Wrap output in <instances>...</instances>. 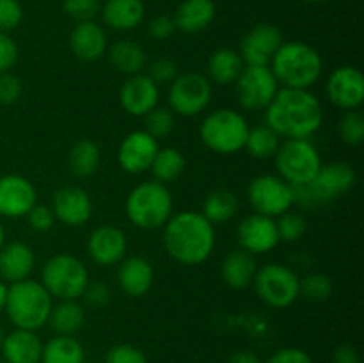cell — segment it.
I'll return each instance as SVG.
<instances>
[{
	"mask_svg": "<svg viewBox=\"0 0 364 363\" xmlns=\"http://www.w3.org/2000/svg\"><path fill=\"white\" fill-rule=\"evenodd\" d=\"M174 125H176V117L169 107L156 105L144 116V130L156 141L169 137L171 132L174 130Z\"/></svg>",
	"mask_w": 364,
	"mask_h": 363,
	"instance_id": "obj_37",
	"label": "cell"
},
{
	"mask_svg": "<svg viewBox=\"0 0 364 363\" xmlns=\"http://www.w3.org/2000/svg\"><path fill=\"white\" fill-rule=\"evenodd\" d=\"M25 217L28 221V226L38 233H45L55 226V216H53L52 209L48 205H43V203H36Z\"/></svg>",
	"mask_w": 364,
	"mask_h": 363,
	"instance_id": "obj_44",
	"label": "cell"
},
{
	"mask_svg": "<svg viewBox=\"0 0 364 363\" xmlns=\"http://www.w3.org/2000/svg\"><path fill=\"white\" fill-rule=\"evenodd\" d=\"M237 237L240 249L251 255H263L272 251L279 244L276 219L258 212L249 214L238 223Z\"/></svg>",
	"mask_w": 364,
	"mask_h": 363,
	"instance_id": "obj_16",
	"label": "cell"
},
{
	"mask_svg": "<svg viewBox=\"0 0 364 363\" xmlns=\"http://www.w3.org/2000/svg\"><path fill=\"white\" fill-rule=\"evenodd\" d=\"M0 363H6V362H4V359H0Z\"/></svg>",
	"mask_w": 364,
	"mask_h": 363,
	"instance_id": "obj_57",
	"label": "cell"
},
{
	"mask_svg": "<svg viewBox=\"0 0 364 363\" xmlns=\"http://www.w3.org/2000/svg\"><path fill=\"white\" fill-rule=\"evenodd\" d=\"M103 23L117 32H128L137 28L146 16L142 0H105L100 9Z\"/></svg>",
	"mask_w": 364,
	"mask_h": 363,
	"instance_id": "obj_26",
	"label": "cell"
},
{
	"mask_svg": "<svg viewBox=\"0 0 364 363\" xmlns=\"http://www.w3.org/2000/svg\"><path fill=\"white\" fill-rule=\"evenodd\" d=\"M4 335H6V333H4L2 326H0V345H2V340H4Z\"/></svg>",
	"mask_w": 364,
	"mask_h": 363,
	"instance_id": "obj_56",
	"label": "cell"
},
{
	"mask_svg": "<svg viewBox=\"0 0 364 363\" xmlns=\"http://www.w3.org/2000/svg\"><path fill=\"white\" fill-rule=\"evenodd\" d=\"M100 162H102V152L91 139H80L71 146L68 164H70L71 173L77 178H87L95 174L98 171Z\"/></svg>",
	"mask_w": 364,
	"mask_h": 363,
	"instance_id": "obj_32",
	"label": "cell"
},
{
	"mask_svg": "<svg viewBox=\"0 0 364 363\" xmlns=\"http://www.w3.org/2000/svg\"><path fill=\"white\" fill-rule=\"evenodd\" d=\"M334 285L327 274L311 273L301 278V295L309 301H327L333 295Z\"/></svg>",
	"mask_w": 364,
	"mask_h": 363,
	"instance_id": "obj_38",
	"label": "cell"
},
{
	"mask_svg": "<svg viewBox=\"0 0 364 363\" xmlns=\"http://www.w3.org/2000/svg\"><path fill=\"white\" fill-rule=\"evenodd\" d=\"M0 352L6 363H41L43 342L36 331L14 327L11 333L4 335Z\"/></svg>",
	"mask_w": 364,
	"mask_h": 363,
	"instance_id": "obj_25",
	"label": "cell"
},
{
	"mask_svg": "<svg viewBox=\"0 0 364 363\" xmlns=\"http://www.w3.org/2000/svg\"><path fill=\"white\" fill-rule=\"evenodd\" d=\"M174 32H176V25H174L173 16L159 14L148 23V34L156 41H166Z\"/></svg>",
	"mask_w": 364,
	"mask_h": 363,
	"instance_id": "obj_49",
	"label": "cell"
},
{
	"mask_svg": "<svg viewBox=\"0 0 364 363\" xmlns=\"http://www.w3.org/2000/svg\"><path fill=\"white\" fill-rule=\"evenodd\" d=\"M38 203V191L28 178L21 174L0 177V216L20 219Z\"/></svg>",
	"mask_w": 364,
	"mask_h": 363,
	"instance_id": "obj_17",
	"label": "cell"
},
{
	"mask_svg": "<svg viewBox=\"0 0 364 363\" xmlns=\"http://www.w3.org/2000/svg\"><path fill=\"white\" fill-rule=\"evenodd\" d=\"M277 177L291 187L308 185L322 167L320 153L308 139H287L274 155Z\"/></svg>",
	"mask_w": 364,
	"mask_h": 363,
	"instance_id": "obj_9",
	"label": "cell"
},
{
	"mask_svg": "<svg viewBox=\"0 0 364 363\" xmlns=\"http://www.w3.org/2000/svg\"><path fill=\"white\" fill-rule=\"evenodd\" d=\"M238 205L240 203H238L235 192L228 191V189H215L203 201L201 214L212 224L228 223V221L237 216Z\"/></svg>",
	"mask_w": 364,
	"mask_h": 363,
	"instance_id": "obj_35",
	"label": "cell"
},
{
	"mask_svg": "<svg viewBox=\"0 0 364 363\" xmlns=\"http://www.w3.org/2000/svg\"><path fill=\"white\" fill-rule=\"evenodd\" d=\"M174 201L169 187L160 182H142L127 196V217L139 230H159L173 216Z\"/></svg>",
	"mask_w": 364,
	"mask_h": 363,
	"instance_id": "obj_5",
	"label": "cell"
},
{
	"mask_svg": "<svg viewBox=\"0 0 364 363\" xmlns=\"http://www.w3.org/2000/svg\"><path fill=\"white\" fill-rule=\"evenodd\" d=\"M208 80L219 85H231L245 68L240 53L233 48H217L208 59Z\"/></svg>",
	"mask_w": 364,
	"mask_h": 363,
	"instance_id": "obj_30",
	"label": "cell"
},
{
	"mask_svg": "<svg viewBox=\"0 0 364 363\" xmlns=\"http://www.w3.org/2000/svg\"><path fill=\"white\" fill-rule=\"evenodd\" d=\"M327 98L341 110H358L364 102V77L355 66H340L326 82Z\"/></svg>",
	"mask_w": 364,
	"mask_h": 363,
	"instance_id": "obj_14",
	"label": "cell"
},
{
	"mask_svg": "<svg viewBox=\"0 0 364 363\" xmlns=\"http://www.w3.org/2000/svg\"><path fill=\"white\" fill-rule=\"evenodd\" d=\"M304 2H309V4H320V2H326V0H304Z\"/></svg>",
	"mask_w": 364,
	"mask_h": 363,
	"instance_id": "obj_55",
	"label": "cell"
},
{
	"mask_svg": "<svg viewBox=\"0 0 364 363\" xmlns=\"http://www.w3.org/2000/svg\"><path fill=\"white\" fill-rule=\"evenodd\" d=\"M279 88L269 66H245L235 82L238 103L247 110H265Z\"/></svg>",
	"mask_w": 364,
	"mask_h": 363,
	"instance_id": "obj_13",
	"label": "cell"
},
{
	"mask_svg": "<svg viewBox=\"0 0 364 363\" xmlns=\"http://www.w3.org/2000/svg\"><path fill=\"white\" fill-rule=\"evenodd\" d=\"M215 18V4L213 0H183L174 11V25L176 31L185 34H198L206 31Z\"/></svg>",
	"mask_w": 364,
	"mask_h": 363,
	"instance_id": "obj_27",
	"label": "cell"
},
{
	"mask_svg": "<svg viewBox=\"0 0 364 363\" xmlns=\"http://www.w3.org/2000/svg\"><path fill=\"white\" fill-rule=\"evenodd\" d=\"M105 363H148V358L135 345L117 344L107 352Z\"/></svg>",
	"mask_w": 364,
	"mask_h": 363,
	"instance_id": "obj_45",
	"label": "cell"
},
{
	"mask_svg": "<svg viewBox=\"0 0 364 363\" xmlns=\"http://www.w3.org/2000/svg\"><path fill=\"white\" fill-rule=\"evenodd\" d=\"M7 290H9V285L6 281L0 280V312L6 308V301H7Z\"/></svg>",
	"mask_w": 364,
	"mask_h": 363,
	"instance_id": "obj_53",
	"label": "cell"
},
{
	"mask_svg": "<svg viewBox=\"0 0 364 363\" xmlns=\"http://www.w3.org/2000/svg\"><path fill=\"white\" fill-rule=\"evenodd\" d=\"M85 352L75 337L55 335L43 344L41 363H84Z\"/></svg>",
	"mask_w": 364,
	"mask_h": 363,
	"instance_id": "obj_34",
	"label": "cell"
},
{
	"mask_svg": "<svg viewBox=\"0 0 364 363\" xmlns=\"http://www.w3.org/2000/svg\"><path fill=\"white\" fill-rule=\"evenodd\" d=\"M148 75L156 85L162 84H171L174 78L178 77V64L174 63L169 57H160V59H155L148 68Z\"/></svg>",
	"mask_w": 364,
	"mask_h": 363,
	"instance_id": "obj_42",
	"label": "cell"
},
{
	"mask_svg": "<svg viewBox=\"0 0 364 363\" xmlns=\"http://www.w3.org/2000/svg\"><path fill=\"white\" fill-rule=\"evenodd\" d=\"M228 363H263L256 352L252 351H237L230 356Z\"/></svg>",
	"mask_w": 364,
	"mask_h": 363,
	"instance_id": "obj_52",
	"label": "cell"
},
{
	"mask_svg": "<svg viewBox=\"0 0 364 363\" xmlns=\"http://www.w3.org/2000/svg\"><path fill=\"white\" fill-rule=\"evenodd\" d=\"M358 182L354 167L347 162H331L318 169L316 177L308 185L294 187L295 203L302 206H315L329 203L347 194Z\"/></svg>",
	"mask_w": 364,
	"mask_h": 363,
	"instance_id": "obj_8",
	"label": "cell"
},
{
	"mask_svg": "<svg viewBox=\"0 0 364 363\" xmlns=\"http://www.w3.org/2000/svg\"><path fill=\"white\" fill-rule=\"evenodd\" d=\"M18 50L16 41L11 38L9 32H0V73H7L18 63Z\"/></svg>",
	"mask_w": 364,
	"mask_h": 363,
	"instance_id": "obj_48",
	"label": "cell"
},
{
	"mask_svg": "<svg viewBox=\"0 0 364 363\" xmlns=\"http://www.w3.org/2000/svg\"><path fill=\"white\" fill-rule=\"evenodd\" d=\"M270 70L281 88L309 89L322 77L323 60L318 50L308 43L288 41L272 57Z\"/></svg>",
	"mask_w": 364,
	"mask_h": 363,
	"instance_id": "obj_3",
	"label": "cell"
},
{
	"mask_svg": "<svg viewBox=\"0 0 364 363\" xmlns=\"http://www.w3.org/2000/svg\"><path fill=\"white\" fill-rule=\"evenodd\" d=\"M70 48L77 59L84 63H95L102 59L109 48L105 28L95 20L80 21L70 34Z\"/></svg>",
	"mask_w": 364,
	"mask_h": 363,
	"instance_id": "obj_22",
	"label": "cell"
},
{
	"mask_svg": "<svg viewBox=\"0 0 364 363\" xmlns=\"http://www.w3.org/2000/svg\"><path fill=\"white\" fill-rule=\"evenodd\" d=\"M107 50H109L110 66L121 75L132 77V75L142 73L148 66L144 48L132 39H119Z\"/></svg>",
	"mask_w": 364,
	"mask_h": 363,
	"instance_id": "obj_29",
	"label": "cell"
},
{
	"mask_svg": "<svg viewBox=\"0 0 364 363\" xmlns=\"http://www.w3.org/2000/svg\"><path fill=\"white\" fill-rule=\"evenodd\" d=\"M50 209L55 221H60L70 228H78L91 219L92 199L85 189L78 185H64L55 191Z\"/></svg>",
	"mask_w": 364,
	"mask_h": 363,
	"instance_id": "obj_19",
	"label": "cell"
},
{
	"mask_svg": "<svg viewBox=\"0 0 364 363\" xmlns=\"http://www.w3.org/2000/svg\"><path fill=\"white\" fill-rule=\"evenodd\" d=\"M127 233L114 224L95 228L87 238V255L102 267L117 265L127 256Z\"/></svg>",
	"mask_w": 364,
	"mask_h": 363,
	"instance_id": "obj_20",
	"label": "cell"
},
{
	"mask_svg": "<svg viewBox=\"0 0 364 363\" xmlns=\"http://www.w3.org/2000/svg\"><path fill=\"white\" fill-rule=\"evenodd\" d=\"M279 135L269 125H258L255 128H249L244 149L255 159H272L277 149H279Z\"/></svg>",
	"mask_w": 364,
	"mask_h": 363,
	"instance_id": "obj_36",
	"label": "cell"
},
{
	"mask_svg": "<svg viewBox=\"0 0 364 363\" xmlns=\"http://www.w3.org/2000/svg\"><path fill=\"white\" fill-rule=\"evenodd\" d=\"M53 298L39 281L27 280L9 285L6 301L7 319L18 330L38 331L48 322Z\"/></svg>",
	"mask_w": 364,
	"mask_h": 363,
	"instance_id": "obj_4",
	"label": "cell"
},
{
	"mask_svg": "<svg viewBox=\"0 0 364 363\" xmlns=\"http://www.w3.org/2000/svg\"><path fill=\"white\" fill-rule=\"evenodd\" d=\"M169 109L183 117L201 114L212 100V82L198 71H187L169 84Z\"/></svg>",
	"mask_w": 364,
	"mask_h": 363,
	"instance_id": "obj_11",
	"label": "cell"
},
{
	"mask_svg": "<svg viewBox=\"0 0 364 363\" xmlns=\"http://www.w3.org/2000/svg\"><path fill=\"white\" fill-rule=\"evenodd\" d=\"M256 295L270 308H288L301 298V278L283 263H265L252 280Z\"/></svg>",
	"mask_w": 364,
	"mask_h": 363,
	"instance_id": "obj_10",
	"label": "cell"
},
{
	"mask_svg": "<svg viewBox=\"0 0 364 363\" xmlns=\"http://www.w3.org/2000/svg\"><path fill=\"white\" fill-rule=\"evenodd\" d=\"M82 298H84L85 305L91 306V308H103V306L109 305L112 294H110V287L105 283V281L89 280Z\"/></svg>",
	"mask_w": 364,
	"mask_h": 363,
	"instance_id": "obj_47",
	"label": "cell"
},
{
	"mask_svg": "<svg viewBox=\"0 0 364 363\" xmlns=\"http://www.w3.org/2000/svg\"><path fill=\"white\" fill-rule=\"evenodd\" d=\"M159 100L160 85H156L146 73L132 75L119 89L121 107L135 117H144L159 105Z\"/></svg>",
	"mask_w": 364,
	"mask_h": 363,
	"instance_id": "obj_21",
	"label": "cell"
},
{
	"mask_svg": "<svg viewBox=\"0 0 364 363\" xmlns=\"http://www.w3.org/2000/svg\"><path fill=\"white\" fill-rule=\"evenodd\" d=\"M39 283L59 301H77L89 283V270L75 255L59 253L45 262Z\"/></svg>",
	"mask_w": 364,
	"mask_h": 363,
	"instance_id": "obj_7",
	"label": "cell"
},
{
	"mask_svg": "<svg viewBox=\"0 0 364 363\" xmlns=\"http://www.w3.org/2000/svg\"><path fill=\"white\" fill-rule=\"evenodd\" d=\"M249 123L235 109H217L203 120L199 127L201 142L213 153L233 155L244 149L249 134Z\"/></svg>",
	"mask_w": 364,
	"mask_h": 363,
	"instance_id": "obj_6",
	"label": "cell"
},
{
	"mask_svg": "<svg viewBox=\"0 0 364 363\" xmlns=\"http://www.w3.org/2000/svg\"><path fill=\"white\" fill-rule=\"evenodd\" d=\"M265 363H313V359L304 349L284 347L274 352Z\"/></svg>",
	"mask_w": 364,
	"mask_h": 363,
	"instance_id": "obj_50",
	"label": "cell"
},
{
	"mask_svg": "<svg viewBox=\"0 0 364 363\" xmlns=\"http://www.w3.org/2000/svg\"><path fill=\"white\" fill-rule=\"evenodd\" d=\"M338 132L345 144L359 146L364 141V116L359 110H345Z\"/></svg>",
	"mask_w": 364,
	"mask_h": 363,
	"instance_id": "obj_40",
	"label": "cell"
},
{
	"mask_svg": "<svg viewBox=\"0 0 364 363\" xmlns=\"http://www.w3.org/2000/svg\"><path fill=\"white\" fill-rule=\"evenodd\" d=\"M265 121L281 139H309L323 123L322 103L309 89L279 88L265 109Z\"/></svg>",
	"mask_w": 364,
	"mask_h": 363,
	"instance_id": "obj_1",
	"label": "cell"
},
{
	"mask_svg": "<svg viewBox=\"0 0 364 363\" xmlns=\"http://www.w3.org/2000/svg\"><path fill=\"white\" fill-rule=\"evenodd\" d=\"M36 265V255L25 242L13 241L0 248V280L16 283L31 278Z\"/></svg>",
	"mask_w": 364,
	"mask_h": 363,
	"instance_id": "obj_24",
	"label": "cell"
},
{
	"mask_svg": "<svg viewBox=\"0 0 364 363\" xmlns=\"http://www.w3.org/2000/svg\"><path fill=\"white\" fill-rule=\"evenodd\" d=\"M155 270L144 256H124L117 263V285L130 298H142L153 287Z\"/></svg>",
	"mask_w": 364,
	"mask_h": 363,
	"instance_id": "obj_23",
	"label": "cell"
},
{
	"mask_svg": "<svg viewBox=\"0 0 364 363\" xmlns=\"http://www.w3.org/2000/svg\"><path fill=\"white\" fill-rule=\"evenodd\" d=\"M277 233H279V241L284 242H297L304 237L308 231V223H306L304 216L294 210L281 214L276 221Z\"/></svg>",
	"mask_w": 364,
	"mask_h": 363,
	"instance_id": "obj_39",
	"label": "cell"
},
{
	"mask_svg": "<svg viewBox=\"0 0 364 363\" xmlns=\"http://www.w3.org/2000/svg\"><path fill=\"white\" fill-rule=\"evenodd\" d=\"M164 248L174 262L199 265L215 248V226L201 212L181 210L164 224Z\"/></svg>",
	"mask_w": 364,
	"mask_h": 363,
	"instance_id": "obj_2",
	"label": "cell"
},
{
	"mask_svg": "<svg viewBox=\"0 0 364 363\" xmlns=\"http://www.w3.org/2000/svg\"><path fill=\"white\" fill-rule=\"evenodd\" d=\"M333 363H361V356L354 345L341 344L334 349Z\"/></svg>",
	"mask_w": 364,
	"mask_h": 363,
	"instance_id": "obj_51",
	"label": "cell"
},
{
	"mask_svg": "<svg viewBox=\"0 0 364 363\" xmlns=\"http://www.w3.org/2000/svg\"><path fill=\"white\" fill-rule=\"evenodd\" d=\"M185 167H187V160L183 153L174 146H166V148H159L149 171L156 182L167 185L176 182L185 173Z\"/></svg>",
	"mask_w": 364,
	"mask_h": 363,
	"instance_id": "obj_33",
	"label": "cell"
},
{
	"mask_svg": "<svg viewBox=\"0 0 364 363\" xmlns=\"http://www.w3.org/2000/svg\"><path fill=\"white\" fill-rule=\"evenodd\" d=\"M283 32L272 23H258L240 41V57L245 66H269L283 45Z\"/></svg>",
	"mask_w": 364,
	"mask_h": 363,
	"instance_id": "obj_15",
	"label": "cell"
},
{
	"mask_svg": "<svg viewBox=\"0 0 364 363\" xmlns=\"http://www.w3.org/2000/svg\"><path fill=\"white\" fill-rule=\"evenodd\" d=\"M159 148V141L148 132L134 130L121 141L117 148V164L127 173L142 174L149 171Z\"/></svg>",
	"mask_w": 364,
	"mask_h": 363,
	"instance_id": "obj_18",
	"label": "cell"
},
{
	"mask_svg": "<svg viewBox=\"0 0 364 363\" xmlns=\"http://www.w3.org/2000/svg\"><path fill=\"white\" fill-rule=\"evenodd\" d=\"M21 91H23V84H21L20 77L11 71L7 73H0V103L2 105H13L20 100Z\"/></svg>",
	"mask_w": 364,
	"mask_h": 363,
	"instance_id": "obj_46",
	"label": "cell"
},
{
	"mask_svg": "<svg viewBox=\"0 0 364 363\" xmlns=\"http://www.w3.org/2000/svg\"><path fill=\"white\" fill-rule=\"evenodd\" d=\"M247 199L255 212L279 217L295 205L294 187L277 174H259L249 184Z\"/></svg>",
	"mask_w": 364,
	"mask_h": 363,
	"instance_id": "obj_12",
	"label": "cell"
},
{
	"mask_svg": "<svg viewBox=\"0 0 364 363\" xmlns=\"http://www.w3.org/2000/svg\"><path fill=\"white\" fill-rule=\"evenodd\" d=\"M85 322V310L84 306L77 301H60L59 305L52 306V312L48 317V326L55 335H64V337H73L75 333L84 327Z\"/></svg>",
	"mask_w": 364,
	"mask_h": 363,
	"instance_id": "obj_31",
	"label": "cell"
},
{
	"mask_svg": "<svg viewBox=\"0 0 364 363\" xmlns=\"http://www.w3.org/2000/svg\"><path fill=\"white\" fill-rule=\"evenodd\" d=\"M100 9H102L100 0H64L63 2L64 13L77 23L95 20L100 14Z\"/></svg>",
	"mask_w": 364,
	"mask_h": 363,
	"instance_id": "obj_41",
	"label": "cell"
},
{
	"mask_svg": "<svg viewBox=\"0 0 364 363\" xmlns=\"http://www.w3.org/2000/svg\"><path fill=\"white\" fill-rule=\"evenodd\" d=\"M23 20L20 0H0V32H11Z\"/></svg>",
	"mask_w": 364,
	"mask_h": 363,
	"instance_id": "obj_43",
	"label": "cell"
},
{
	"mask_svg": "<svg viewBox=\"0 0 364 363\" xmlns=\"http://www.w3.org/2000/svg\"><path fill=\"white\" fill-rule=\"evenodd\" d=\"M258 270V263H256L255 255L244 251V249H233L226 255L223 260V267H220V274L223 280L226 281L228 287L235 288V290H242L252 285V280Z\"/></svg>",
	"mask_w": 364,
	"mask_h": 363,
	"instance_id": "obj_28",
	"label": "cell"
},
{
	"mask_svg": "<svg viewBox=\"0 0 364 363\" xmlns=\"http://www.w3.org/2000/svg\"><path fill=\"white\" fill-rule=\"evenodd\" d=\"M6 244V228H4V224L0 223V248Z\"/></svg>",
	"mask_w": 364,
	"mask_h": 363,
	"instance_id": "obj_54",
	"label": "cell"
}]
</instances>
